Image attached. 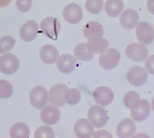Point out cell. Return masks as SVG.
<instances>
[{
  "label": "cell",
  "mask_w": 154,
  "mask_h": 138,
  "mask_svg": "<svg viewBox=\"0 0 154 138\" xmlns=\"http://www.w3.org/2000/svg\"><path fill=\"white\" fill-rule=\"evenodd\" d=\"M88 118L90 124L96 128H103L108 122L109 117L106 109L99 105L91 107L88 112Z\"/></svg>",
  "instance_id": "6da1fadb"
},
{
  "label": "cell",
  "mask_w": 154,
  "mask_h": 138,
  "mask_svg": "<svg viewBox=\"0 0 154 138\" xmlns=\"http://www.w3.org/2000/svg\"><path fill=\"white\" fill-rule=\"evenodd\" d=\"M120 53L117 49L111 48L100 55L99 62L101 68L106 70L115 68L121 61Z\"/></svg>",
  "instance_id": "7a4b0ae2"
},
{
  "label": "cell",
  "mask_w": 154,
  "mask_h": 138,
  "mask_svg": "<svg viewBox=\"0 0 154 138\" xmlns=\"http://www.w3.org/2000/svg\"><path fill=\"white\" fill-rule=\"evenodd\" d=\"M40 29L44 35L54 40H56L61 30V24L56 18L48 17L42 21Z\"/></svg>",
  "instance_id": "3957f363"
},
{
  "label": "cell",
  "mask_w": 154,
  "mask_h": 138,
  "mask_svg": "<svg viewBox=\"0 0 154 138\" xmlns=\"http://www.w3.org/2000/svg\"><path fill=\"white\" fill-rule=\"evenodd\" d=\"M68 90V87L63 84H57L52 86L48 93L49 102L57 107L64 106L66 103Z\"/></svg>",
  "instance_id": "277c9868"
},
{
  "label": "cell",
  "mask_w": 154,
  "mask_h": 138,
  "mask_svg": "<svg viewBox=\"0 0 154 138\" xmlns=\"http://www.w3.org/2000/svg\"><path fill=\"white\" fill-rule=\"evenodd\" d=\"M48 100V91L42 86H35L30 92V103L36 109H41L45 107Z\"/></svg>",
  "instance_id": "5b68a950"
},
{
  "label": "cell",
  "mask_w": 154,
  "mask_h": 138,
  "mask_svg": "<svg viewBox=\"0 0 154 138\" xmlns=\"http://www.w3.org/2000/svg\"><path fill=\"white\" fill-rule=\"evenodd\" d=\"M19 68L18 58L12 53H6L0 56V70L5 75H12Z\"/></svg>",
  "instance_id": "8992f818"
},
{
  "label": "cell",
  "mask_w": 154,
  "mask_h": 138,
  "mask_svg": "<svg viewBox=\"0 0 154 138\" xmlns=\"http://www.w3.org/2000/svg\"><path fill=\"white\" fill-rule=\"evenodd\" d=\"M127 79L129 83L133 86H141L148 80V73L141 66H134L128 71L127 73Z\"/></svg>",
  "instance_id": "52a82bcc"
},
{
  "label": "cell",
  "mask_w": 154,
  "mask_h": 138,
  "mask_svg": "<svg viewBox=\"0 0 154 138\" xmlns=\"http://www.w3.org/2000/svg\"><path fill=\"white\" fill-rule=\"evenodd\" d=\"M125 53L127 58L134 62L145 61L149 55L148 48L144 45L137 43L127 45Z\"/></svg>",
  "instance_id": "ba28073f"
},
{
  "label": "cell",
  "mask_w": 154,
  "mask_h": 138,
  "mask_svg": "<svg viewBox=\"0 0 154 138\" xmlns=\"http://www.w3.org/2000/svg\"><path fill=\"white\" fill-rule=\"evenodd\" d=\"M136 35L139 42L143 45L151 44L154 39L153 26L146 22H140L137 27Z\"/></svg>",
  "instance_id": "9c48e42d"
},
{
  "label": "cell",
  "mask_w": 154,
  "mask_h": 138,
  "mask_svg": "<svg viewBox=\"0 0 154 138\" xmlns=\"http://www.w3.org/2000/svg\"><path fill=\"white\" fill-rule=\"evenodd\" d=\"M131 117L136 122H143L148 118L151 113V106L148 100H140L135 106L132 108Z\"/></svg>",
  "instance_id": "30bf717a"
},
{
  "label": "cell",
  "mask_w": 154,
  "mask_h": 138,
  "mask_svg": "<svg viewBox=\"0 0 154 138\" xmlns=\"http://www.w3.org/2000/svg\"><path fill=\"white\" fill-rule=\"evenodd\" d=\"M63 16L66 21L71 24H77L83 18V12L78 4L71 3L64 7Z\"/></svg>",
  "instance_id": "8fae6325"
},
{
  "label": "cell",
  "mask_w": 154,
  "mask_h": 138,
  "mask_svg": "<svg viewBox=\"0 0 154 138\" xmlns=\"http://www.w3.org/2000/svg\"><path fill=\"white\" fill-rule=\"evenodd\" d=\"M38 30V23L33 20H30L21 27L19 31L20 37L24 42H31L36 37Z\"/></svg>",
  "instance_id": "7c38bea8"
},
{
  "label": "cell",
  "mask_w": 154,
  "mask_h": 138,
  "mask_svg": "<svg viewBox=\"0 0 154 138\" xmlns=\"http://www.w3.org/2000/svg\"><path fill=\"white\" fill-rule=\"evenodd\" d=\"M93 97L96 103L102 106H107L114 99V93L108 87L100 86L94 91Z\"/></svg>",
  "instance_id": "4fadbf2b"
},
{
  "label": "cell",
  "mask_w": 154,
  "mask_h": 138,
  "mask_svg": "<svg viewBox=\"0 0 154 138\" xmlns=\"http://www.w3.org/2000/svg\"><path fill=\"white\" fill-rule=\"evenodd\" d=\"M61 112L55 106L48 105L43 108L40 112L42 122L46 125H54L60 120Z\"/></svg>",
  "instance_id": "5bb4252c"
},
{
  "label": "cell",
  "mask_w": 154,
  "mask_h": 138,
  "mask_svg": "<svg viewBox=\"0 0 154 138\" xmlns=\"http://www.w3.org/2000/svg\"><path fill=\"white\" fill-rule=\"evenodd\" d=\"M74 132L78 138H92L95 133L93 125L85 118L77 120L74 124Z\"/></svg>",
  "instance_id": "9a60e30c"
},
{
  "label": "cell",
  "mask_w": 154,
  "mask_h": 138,
  "mask_svg": "<svg viewBox=\"0 0 154 138\" xmlns=\"http://www.w3.org/2000/svg\"><path fill=\"white\" fill-rule=\"evenodd\" d=\"M139 21L138 12L133 9H127L123 11L119 18L122 27L126 29H134Z\"/></svg>",
  "instance_id": "2e32d148"
},
{
  "label": "cell",
  "mask_w": 154,
  "mask_h": 138,
  "mask_svg": "<svg viewBox=\"0 0 154 138\" xmlns=\"http://www.w3.org/2000/svg\"><path fill=\"white\" fill-rule=\"evenodd\" d=\"M136 132V125L132 119L125 118L119 123L116 129L117 136L120 138L133 137Z\"/></svg>",
  "instance_id": "e0dca14e"
},
{
  "label": "cell",
  "mask_w": 154,
  "mask_h": 138,
  "mask_svg": "<svg viewBox=\"0 0 154 138\" xmlns=\"http://www.w3.org/2000/svg\"><path fill=\"white\" fill-rule=\"evenodd\" d=\"M75 66L76 60L72 55L65 54L58 58L57 67L58 70L63 74H71L74 70Z\"/></svg>",
  "instance_id": "ac0fdd59"
},
{
  "label": "cell",
  "mask_w": 154,
  "mask_h": 138,
  "mask_svg": "<svg viewBox=\"0 0 154 138\" xmlns=\"http://www.w3.org/2000/svg\"><path fill=\"white\" fill-rule=\"evenodd\" d=\"M89 50L93 54H102L109 48V42L102 37H95L88 40L87 43Z\"/></svg>",
  "instance_id": "d6986e66"
},
{
  "label": "cell",
  "mask_w": 154,
  "mask_h": 138,
  "mask_svg": "<svg viewBox=\"0 0 154 138\" xmlns=\"http://www.w3.org/2000/svg\"><path fill=\"white\" fill-rule=\"evenodd\" d=\"M42 60L48 64L55 63L59 56L57 49L54 45L46 44L42 47L40 52Z\"/></svg>",
  "instance_id": "ffe728a7"
},
{
  "label": "cell",
  "mask_w": 154,
  "mask_h": 138,
  "mask_svg": "<svg viewBox=\"0 0 154 138\" xmlns=\"http://www.w3.org/2000/svg\"><path fill=\"white\" fill-rule=\"evenodd\" d=\"M83 34L88 40L95 37H101L103 34V26L96 21H90L84 27Z\"/></svg>",
  "instance_id": "44dd1931"
},
{
  "label": "cell",
  "mask_w": 154,
  "mask_h": 138,
  "mask_svg": "<svg viewBox=\"0 0 154 138\" xmlns=\"http://www.w3.org/2000/svg\"><path fill=\"white\" fill-rule=\"evenodd\" d=\"M10 137L11 138H29L30 129L24 122H17L10 129Z\"/></svg>",
  "instance_id": "7402d4cb"
},
{
  "label": "cell",
  "mask_w": 154,
  "mask_h": 138,
  "mask_svg": "<svg viewBox=\"0 0 154 138\" xmlns=\"http://www.w3.org/2000/svg\"><path fill=\"white\" fill-rule=\"evenodd\" d=\"M124 8V3L122 1L109 0L105 3V10L106 13L111 17L119 16Z\"/></svg>",
  "instance_id": "603a6c76"
},
{
  "label": "cell",
  "mask_w": 154,
  "mask_h": 138,
  "mask_svg": "<svg viewBox=\"0 0 154 138\" xmlns=\"http://www.w3.org/2000/svg\"><path fill=\"white\" fill-rule=\"evenodd\" d=\"M74 56L82 61H90L94 57V54L89 50L87 43H81L76 45L74 50Z\"/></svg>",
  "instance_id": "cb8c5ba5"
},
{
  "label": "cell",
  "mask_w": 154,
  "mask_h": 138,
  "mask_svg": "<svg viewBox=\"0 0 154 138\" xmlns=\"http://www.w3.org/2000/svg\"><path fill=\"white\" fill-rule=\"evenodd\" d=\"M140 100L139 95L134 91H130L123 97V102L126 108L132 109Z\"/></svg>",
  "instance_id": "d4e9b609"
},
{
  "label": "cell",
  "mask_w": 154,
  "mask_h": 138,
  "mask_svg": "<svg viewBox=\"0 0 154 138\" xmlns=\"http://www.w3.org/2000/svg\"><path fill=\"white\" fill-rule=\"evenodd\" d=\"M16 44V40L10 35H4L0 38V53L2 54L9 52L13 49Z\"/></svg>",
  "instance_id": "484cf974"
},
{
  "label": "cell",
  "mask_w": 154,
  "mask_h": 138,
  "mask_svg": "<svg viewBox=\"0 0 154 138\" xmlns=\"http://www.w3.org/2000/svg\"><path fill=\"white\" fill-rule=\"evenodd\" d=\"M103 1L101 0H88L85 3L87 11L91 14H98L103 10Z\"/></svg>",
  "instance_id": "4316f807"
},
{
  "label": "cell",
  "mask_w": 154,
  "mask_h": 138,
  "mask_svg": "<svg viewBox=\"0 0 154 138\" xmlns=\"http://www.w3.org/2000/svg\"><path fill=\"white\" fill-rule=\"evenodd\" d=\"M81 93L76 88H72L67 90L66 93V103L69 105H75L80 102Z\"/></svg>",
  "instance_id": "83f0119b"
},
{
  "label": "cell",
  "mask_w": 154,
  "mask_h": 138,
  "mask_svg": "<svg viewBox=\"0 0 154 138\" xmlns=\"http://www.w3.org/2000/svg\"><path fill=\"white\" fill-rule=\"evenodd\" d=\"M13 93V87L8 81L5 80H0V98L7 99L10 98Z\"/></svg>",
  "instance_id": "f1b7e54d"
},
{
  "label": "cell",
  "mask_w": 154,
  "mask_h": 138,
  "mask_svg": "<svg viewBox=\"0 0 154 138\" xmlns=\"http://www.w3.org/2000/svg\"><path fill=\"white\" fill-rule=\"evenodd\" d=\"M55 137L53 129L48 126H42L36 130L34 133V138H50Z\"/></svg>",
  "instance_id": "f546056e"
},
{
  "label": "cell",
  "mask_w": 154,
  "mask_h": 138,
  "mask_svg": "<svg viewBox=\"0 0 154 138\" xmlns=\"http://www.w3.org/2000/svg\"><path fill=\"white\" fill-rule=\"evenodd\" d=\"M32 3V1L31 0H17L16 6L20 12H27L30 10Z\"/></svg>",
  "instance_id": "4dcf8cb0"
},
{
  "label": "cell",
  "mask_w": 154,
  "mask_h": 138,
  "mask_svg": "<svg viewBox=\"0 0 154 138\" xmlns=\"http://www.w3.org/2000/svg\"><path fill=\"white\" fill-rule=\"evenodd\" d=\"M145 68L149 73L154 74V55L148 59L145 63Z\"/></svg>",
  "instance_id": "1f68e13d"
},
{
  "label": "cell",
  "mask_w": 154,
  "mask_h": 138,
  "mask_svg": "<svg viewBox=\"0 0 154 138\" xmlns=\"http://www.w3.org/2000/svg\"><path fill=\"white\" fill-rule=\"evenodd\" d=\"M93 137L94 138H99V137H106V138H111L112 135L109 133L105 130H101L95 132Z\"/></svg>",
  "instance_id": "d6a6232c"
}]
</instances>
